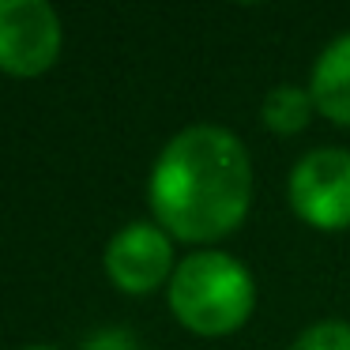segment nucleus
I'll return each instance as SVG.
<instances>
[{
  "label": "nucleus",
  "instance_id": "nucleus-1",
  "mask_svg": "<svg viewBox=\"0 0 350 350\" xmlns=\"http://www.w3.org/2000/svg\"><path fill=\"white\" fill-rule=\"evenodd\" d=\"M159 226L177 241L207 245L234 234L252 204L245 144L219 124H189L159 151L147 181Z\"/></svg>",
  "mask_w": 350,
  "mask_h": 350
},
{
  "label": "nucleus",
  "instance_id": "nucleus-2",
  "mask_svg": "<svg viewBox=\"0 0 350 350\" xmlns=\"http://www.w3.org/2000/svg\"><path fill=\"white\" fill-rule=\"evenodd\" d=\"M170 309L192 335H230L256 309V282L237 256L219 249L189 252L170 275Z\"/></svg>",
  "mask_w": 350,
  "mask_h": 350
},
{
  "label": "nucleus",
  "instance_id": "nucleus-3",
  "mask_svg": "<svg viewBox=\"0 0 350 350\" xmlns=\"http://www.w3.org/2000/svg\"><path fill=\"white\" fill-rule=\"evenodd\" d=\"M290 207L301 222L317 230L350 226V151L317 147L301 154L290 170Z\"/></svg>",
  "mask_w": 350,
  "mask_h": 350
},
{
  "label": "nucleus",
  "instance_id": "nucleus-4",
  "mask_svg": "<svg viewBox=\"0 0 350 350\" xmlns=\"http://www.w3.org/2000/svg\"><path fill=\"white\" fill-rule=\"evenodd\" d=\"M61 16L46 0H0V68L42 76L61 57Z\"/></svg>",
  "mask_w": 350,
  "mask_h": 350
},
{
  "label": "nucleus",
  "instance_id": "nucleus-5",
  "mask_svg": "<svg viewBox=\"0 0 350 350\" xmlns=\"http://www.w3.org/2000/svg\"><path fill=\"white\" fill-rule=\"evenodd\" d=\"M109 282L124 294H151L174 275V241L154 222H129L109 237L102 252Z\"/></svg>",
  "mask_w": 350,
  "mask_h": 350
},
{
  "label": "nucleus",
  "instance_id": "nucleus-6",
  "mask_svg": "<svg viewBox=\"0 0 350 350\" xmlns=\"http://www.w3.org/2000/svg\"><path fill=\"white\" fill-rule=\"evenodd\" d=\"M309 94L320 117L350 129V31L339 34L312 64Z\"/></svg>",
  "mask_w": 350,
  "mask_h": 350
},
{
  "label": "nucleus",
  "instance_id": "nucleus-7",
  "mask_svg": "<svg viewBox=\"0 0 350 350\" xmlns=\"http://www.w3.org/2000/svg\"><path fill=\"white\" fill-rule=\"evenodd\" d=\"M312 113V94L309 87L297 83H279L264 94V106H260V117H264V129L275 132V136H297V132L309 129Z\"/></svg>",
  "mask_w": 350,
  "mask_h": 350
},
{
  "label": "nucleus",
  "instance_id": "nucleus-8",
  "mask_svg": "<svg viewBox=\"0 0 350 350\" xmlns=\"http://www.w3.org/2000/svg\"><path fill=\"white\" fill-rule=\"evenodd\" d=\"M290 350H350V324L347 320H320L305 327Z\"/></svg>",
  "mask_w": 350,
  "mask_h": 350
},
{
  "label": "nucleus",
  "instance_id": "nucleus-9",
  "mask_svg": "<svg viewBox=\"0 0 350 350\" xmlns=\"http://www.w3.org/2000/svg\"><path fill=\"white\" fill-rule=\"evenodd\" d=\"M83 350H144L129 327H102L83 342Z\"/></svg>",
  "mask_w": 350,
  "mask_h": 350
},
{
  "label": "nucleus",
  "instance_id": "nucleus-10",
  "mask_svg": "<svg viewBox=\"0 0 350 350\" xmlns=\"http://www.w3.org/2000/svg\"><path fill=\"white\" fill-rule=\"evenodd\" d=\"M27 350H53V347H27Z\"/></svg>",
  "mask_w": 350,
  "mask_h": 350
}]
</instances>
